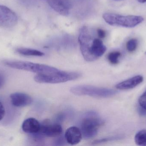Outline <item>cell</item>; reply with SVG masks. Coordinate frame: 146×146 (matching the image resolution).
Returning <instances> with one entry per match:
<instances>
[{
  "label": "cell",
  "mask_w": 146,
  "mask_h": 146,
  "mask_svg": "<svg viewBox=\"0 0 146 146\" xmlns=\"http://www.w3.org/2000/svg\"><path fill=\"white\" fill-rule=\"evenodd\" d=\"M86 26H83L79 33L78 41L80 49L84 59L87 61H96L105 53L106 48L102 39L94 35Z\"/></svg>",
  "instance_id": "1"
},
{
  "label": "cell",
  "mask_w": 146,
  "mask_h": 146,
  "mask_svg": "<svg viewBox=\"0 0 146 146\" xmlns=\"http://www.w3.org/2000/svg\"><path fill=\"white\" fill-rule=\"evenodd\" d=\"M104 121L96 112L90 111L85 114L81 123L80 131L85 139H91L96 136L98 129L104 124Z\"/></svg>",
  "instance_id": "2"
},
{
  "label": "cell",
  "mask_w": 146,
  "mask_h": 146,
  "mask_svg": "<svg viewBox=\"0 0 146 146\" xmlns=\"http://www.w3.org/2000/svg\"><path fill=\"white\" fill-rule=\"evenodd\" d=\"M3 63L12 68L29 71L37 74H48L60 70L56 68L48 65L24 61H3Z\"/></svg>",
  "instance_id": "3"
},
{
  "label": "cell",
  "mask_w": 146,
  "mask_h": 146,
  "mask_svg": "<svg viewBox=\"0 0 146 146\" xmlns=\"http://www.w3.org/2000/svg\"><path fill=\"white\" fill-rule=\"evenodd\" d=\"M70 91L76 95H84L101 98L110 97L117 93V91L113 89L88 85L75 86L71 88Z\"/></svg>",
  "instance_id": "4"
},
{
  "label": "cell",
  "mask_w": 146,
  "mask_h": 146,
  "mask_svg": "<svg viewBox=\"0 0 146 146\" xmlns=\"http://www.w3.org/2000/svg\"><path fill=\"white\" fill-rule=\"evenodd\" d=\"M81 76V74L80 72H66L60 70L52 73L36 75L34 77V80L38 83L56 84L75 80Z\"/></svg>",
  "instance_id": "5"
},
{
  "label": "cell",
  "mask_w": 146,
  "mask_h": 146,
  "mask_svg": "<svg viewBox=\"0 0 146 146\" xmlns=\"http://www.w3.org/2000/svg\"><path fill=\"white\" fill-rule=\"evenodd\" d=\"M105 21L112 26L133 27L143 22L144 19L140 16L120 15L111 13H105L103 15Z\"/></svg>",
  "instance_id": "6"
},
{
  "label": "cell",
  "mask_w": 146,
  "mask_h": 146,
  "mask_svg": "<svg viewBox=\"0 0 146 146\" xmlns=\"http://www.w3.org/2000/svg\"><path fill=\"white\" fill-rule=\"evenodd\" d=\"M18 21V17L14 11L8 7L0 4V27H13L17 25Z\"/></svg>",
  "instance_id": "7"
},
{
  "label": "cell",
  "mask_w": 146,
  "mask_h": 146,
  "mask_svg": "<svg viewBox=\"0 0 146 146\" xmlns=\"http://www.w3.org/2000/svg\"><path fill=\"white\" fill-rule=\"evenodd\" d=\"M62 133L61 126L58 123H53L41 124L39 132L36 134L42 137H55L60 136Z\"/></svg>",
  "instance_id": "8"
},
{
  "label": "cell",
  "mask_w": 146,
  "mask_h": 146,
  "mask_svg": "<svg viewBox=\"0 0 146 146\" xmlns=\"http://www.w3.org/2000/svg\"><path fill=\"white\" fill-rule=\"evenodd\" d=\"M56 12L62 15H68L72 8L70 0H46Z\"/></svg>",
  "instance_id": "9"
},
{
  "label": "cell",
  "mask_w": 146,
  "mask_h": 146,
  "mask_svg": "<svg viewBox=\"0 0 146 146\" xmlns=\"http://www.w3.org/2000/svg\"><path fill=\"white\" fill-rule=\"evenodd\" d=\"M11 103L16 107L28 106L32 103L33 99L29 95L22 93L16 92L10 96Z\"/></svg>",
  "instance_id": "10"
},
{
  "label": "cell",
  "mask_w": 146,
  "mask_h": 146,
  "mask_svg": "<svg viewBox=\"0 0 146 146\" xmlns=\"http://www.w3.org/2000/svg\"><path fill=\"white\" fill-rule=\"evenodd\" d=\"M82 137L80 129L77 127H70L65 133V139L67 143L71 145H77L80 143Z\"/></svg>",
  "instance_id": "11"
},
{
  "label": "cell",
  "mask_w": 146,
  "mask_h": 146,
  "mask_svg": "<svg viewBox=\"0 0 146 146\" xmlns=\"http://www.w3.org/2000/svg\"><path fill=\"white\" fill-rule=\"evenodd\" d=\"M143 76L137 75L128 79L118 83L116 85L117 89L120 90H127L136 87L143 82Z\"/></svg>",
  "instance_id": "12"
},
{
  "label": "cell",
  "mask_w": 146,
  "mask_h": 146,
  "mask_svg": "<svg viewBox=\"0 0 146 146\" xmlns=\"http://www.w3.org/2000/svg\"><path fill=\"white\" fill-rule=\"evenodd\" d=\"M41 124L34 118L30 117L26 119L22 124V129L25 133L34 134L39 132Z\"/></svg>",
  "instance_id": "13"
},
{
  "label": "cell",
  "mask_w": 146,
  "mask_h": 146,
  "mask_svg": "<svg viewBox=\"0 0 146 146\" xmlns=\"http://www.w3.org/2000/svg\"><path fill=\"white\" fill-rule=\"evenodd\" d=\"M15 51L18 54L26 56H42L44 55L40 51L30 48H18Z\"/></svg>",
  "instance_id": "14"
},
{
  "label": "cell",
  "mask_w": 146,
  "mask_h": 146,
  "mask_svg": "<svg viewBox=\"0 0 146 146\" xmlns=\"http://www.w3.org/2000/svg\"><path fill=\"white\" fill-rule=\"evenodd\" d=\"M135 141L138 145L146 146V130L143 129L139 131L135 135Z\"/></svg>",
  "instance_id": "15"
},
{
  "label": "cell",
  "mask_w": 146,
  "mask_h": 146,
  "mask_svg": "<svg viewBox=\"0 0 146 146\" xmlns=\"http://www.w3.org/2000/svg\"><path fill=\"white\" fill-rule=\"evenodd\" d=\"M121 55V53L119 51H113L108 55V59L111 64H116L118 63Z\"/></svg>",
  "instance_id": "16"
},
{
  "label": "cell",
  "mask_w": 146,
  "mask_h": 146,
  "mask_svg": "<svg viewBox=\"0 0 146 146\" xmlns=\"http://www.w3.org/2000/svg\"><path fill=\"white\" fill-rule=\"evenodd\" d=\"M138 45V41L136 39H132L128 41L127 43V49L129 52H133L136 50Z\"/></svg>",
  "instance_id": "17"
},
{
  "label": "cell",
  "mask_w": 146,
  "mask_h": 146,
  "mask_svg": "<svg viewBox=\"0 0 146 146\" xmlns=\"http://www.w3.org/2000/svg\"><path fill=\"white\" fill-rule=\"evenodd\" d=\"M123 137L121 136H113V137H108V138H104V139L95 141H94L93 144H101V143L108 142V141L121 139Z\"/></svg>",
  "instance_id": "18"
},
{
  "label": "cell",
  "mask_w": 146,
  "mask_h": 146,
  "mask_svg": "<svg viewBox=\"0 0 146 146\" xmlns=\"http://www.w3.org/2000/svg\"><path fill=\"white\" fill-rule=\"evenodd\" d=\"M139 103L140 107L146 110V91L140 97Z\"/></svg>",
  "instance_id": "19"
},
{
  "label": "cell",
  "mask_w": 146,
  "mask_h": 146,
  "mask_svg": "<svg viewBox=\"0 0 146 146\" xmlns=\"http://www.w3.org/2000/svg\"><path fill=\"white\" fill-rule=\"evenodd\" d=\"M66 142L67 141L65 138L60 137L56 140L54 143L56 145H64Z\"/></svg>",
  "instance_id": "20"
},
{
  "label": "cell",
  "mask_w": 146,
  "mask_h": 146,
  "mask_svg": "<svg viewBox=\"0 0 146 146\" xmlns=\"http://www.w3.org/2000/svg\"><path fill=\"white\" fill-rule=\"evenodd\" d=\"M97 35L99 38L102 39L104 38L106 36V33L105 31L101 29H98L97 31Z\"/></svg>",
  "instance_id": "21"
},
{
  "label": "cell",
  "mask_w": 146,
  "mask_h": 146,
  "mask_svg": "<svg viewBox=\"0 0 146 146\" xmlns=\"http://www.w3.org/2000/svg\"><path fill=\"white\" fill-rule=\"evenodd\" d=\"M5 115V109L3 104L0 102V121H1Z\"/></svg>",
  "instance_id": "22"
},
{
  "label": "cell",
  "mask_w": 146,
  "mask_h": 146,
  "mask_svg": "<svg viewBox=\"0 0 146 146\" xmlns=\"http://www.w3.org/2000/svg\"><path fill=\"white\" fill-rule=\"evenodd\" d=\"M5 83V78L2 75L0 74V89L3 86Z\"/></svg>",
  "instance_id": "23"
},
{
  "label": "cell",
  "mask_w": 146,
  "mask_h": 146,
  "mask_svg": "<svg viewBox=\"0 0 146 146\" xmlns=\"http://www.w3.org/2000/svg\"><path fill=\"white\" fill-rule=\"evenodd\" d=\"M138 1L141 3H144L146 2V0H138Z\"/></svg>",
  "instance_id": "24"
},
{
  "label": "cell",
  "mask_w": 146,
  "mask_h": 146,
  "mask_svg": "<svg viewBox=\"0 0 146 146\" xmlns=\"http://www.w3.org/2000/svg\"><path fill=\"white\" fill-rule=\"evenodd\" d=\"M115 1H121V0H115Z\"/></svg>",
  "instance_id": "25"
}]
</instances>
